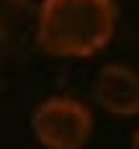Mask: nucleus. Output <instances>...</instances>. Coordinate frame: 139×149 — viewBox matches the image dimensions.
<instances>
[{
	"mask_svg": "<svg viewBox=\"0 0 139 149\" xmlns=\"http://www.w3.org/2000/svg\"><path fill=\"white\" fill-rule=\"evenodd\" d=\"M31 129L46 149H82L93 131V113L75 98H49L34 111Z\"/></svg>",
	"mask_w": 139,
	"mask_h": 149,
	"instance_id": "obj_2",
	"label": "nucleus"
},
{
	"mask_svg": "<svg viewBox=\"0 0 139 149\" xmlns=\"http://www.w3.org/2000/svg\"><path fill=\"white\" fill-rule=\"evenodd\" d=\"M98 105L113 116L139 113V74L126 64H106L93 85Z\"/></svg>",
	"mask_w": 139,
	"mask_h": 149,
	"instance_id": "obj_3",
	"label": "nucleus"
},
{
	"mask_svg": "<svg viewBox=\"0 0 139 149\" xmlns=\"http://www.w3.org/2000/svg\"><path fill=\"white\" fill-rule=\"evenodd\" d=\"M113 0H44L39 3V46L57 57H90L116 31Z\"/></svg>",
	"mask_w": 139,
	"mask_h": 149,
	"instance_id": "obj_1",
	"label": "nucleus"
},
{
	"mask_svg": "<svg viewBox=\"0 0 139 149\" xmlns=\"http://www.w3.org/2000/svg\"><path fill=\"white\" fill-rule=\"evenodd\" d=\"M131 149H139V131L134 134V139H131Z\"/></svg>",
	"mask_w": 139,
	"mask_h": 149,
	"instance_id": "obj_5",
	"label": "nucleus"
},
{
	"mask_svg": "<svg viewBox=\"0 0 139 149\" xmlns=\"http://www.w3.org/2000/svg\"><path fill=\"white\" fill-rule=\"evenodd\" d=\"M34 46H39V3L0 0V49L26 54Z\"/></svg>",
	"mask_w": 139,
	"mask_h": 149,
	"instance_id": "obj_4",
	"label": "nucleus"
}]
</instances>
